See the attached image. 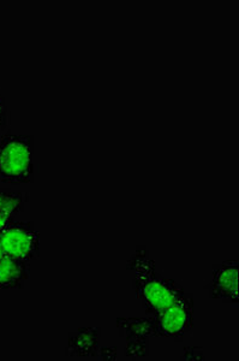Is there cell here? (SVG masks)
<instances>
[{"mask_svg":"<svg viewBox=\"0 0 239 361\" xmlns=\"http://www.w3.org/2000/svg\"><path fill=\"white\" fill-rule=\"evenodd\" d=\"M125 269L134 272L132 289L148 316H155L186 293L181 284L157 272L155 260L149 255L147 247H136Z\"/></svg>","mask_w":239,"mask_h":361,"instance_id":"1","label":"cell"},{"mask_svg":"<svg viewBox=\"0 0 239 361\" xmlns=\"http://www.w3.org/2000/svg\"><path fill=\"white\" fill-rule=\"evenodd\" d=\"M35 173L34 136L5 133L0 139V180L11 185H30Z\"/></svg>","mask_w":239,"mask_h":361,"instance_id":"2","label":"cell"},{"mask_svg":"<svg viewBox=\"0 0 239 361\" xmlns=\"http://www.w3.org/2000/svg\"><path fill=\"white\" fill-rule=\"evenodd\" d=\"M194 295L186 293L169 307L152 316L157 337L183 341L194 329Z\"/></svg>","mask_w":239,"mask_h":361,"instance_id":"3","label":"cell"},{"mask_svg":"<svg viewBox=\"0 0 239 361\" xmlns=\"http://www.w3.org/2000/svg\"><path fill=\"white\" fill-rule=\"evenodd\" d=\"M3 255L33 263L40 258V233L32 221H15L0 234Z\"/></svg>","mask_w":239,"mask_h":361,"instance_id":"4","label":"cell"},{"mask_svg":"<svg viewBox=\"0 0 239 361\" xmlns=\"http://www.w3.org/2000/svg\"><path fill=\"white\" fill-rule=\"evenodd\" d=\"M239 263L237 259L224 260L212 269V279L206 289L210 299L219 300L224 304L238 307Z\"/></svg>","mask_w":239,"mask_h":361,"instance_id":"5","label":"cell"},{"mask_svg":"<svg viewBox=\"0 0 239 361\" xmlns=\"http://www.w3.org/2000/svg\"><path fill=\"white\" fill-rule=\"evenodd\" d=\"M101 340V329L95 326L79 328L69 334L65 348L66 357H98Z\"/></svg>","mask_w":239,"mask_h":361,"instance_id":"6","label":"cell"},{"mask_svg":"<svg viewBox=\"0 0 239 361\" xmlns=\"http://www.w3.org/2000/svg\"><path fill=\"white\" fill-rule=\"evenodd\" d=\"M30 263L3 255L0 258V289H23L30 279Z\"/></svg>","mask_w":239,"mask_h":361,"instance_id":"7","label":"cell"},{"mask_svg":"<svg viewBox=\"0 0 239 361\" xmlns=\"http://www.w3.org/2000/svg\"><path fill=\"white\" fill-rule=\"evenodd\" d=\"M30 195L20 190L0 188V234L25 212Z\"/></svg>","mask_w":239,"mask_h":361,"instance_id":"8","label":"cell"},{"mask_svg":"<svg viewBox=\"0 0 239 361\" xmlns=\"http://www.w3.org/2000/svg\"><path fill=\"white\" fill-rule=\"evenodd\" d=\"M117 328L124 338L129 337H157L152 316L146 318H117Z\"/></svg>","mask_w":239,"mask_h":361,"instance_id":"9","label":"cell"},{"mask_svg":"<svg viewBox=\"0 0 239 361\" xmlns=\"http://www.w3.org/2000/svg\"><path fill=\"white\" fill-rule=\"evenodd\" d=\"M127 345L124 349L125 357L140 359L149 355V338L146 337H129L125 338Z\"/></svg>","mask_w":239,"mask_h":361,"instance_id":"10","label":"cell"},{"mask_svg":"<svg viewBox=\"0 0 239 361\" xmlns=\"http://www.w3.org/2000/svg\"><path fill=\"white\" fill-rule=\"evenodd\" d=\"M10 127V110L4 95L0 94V133L5 134Z\"/></svg>","mask_w":239,"mask_h":361,"instance_id":"11","label":"cell"},{"mask_svg":"<svg viewBox=\"0 0 239 361\" xmlns=\"http://www.w3.org/2000/svg\"><path fill=\"white\" fill-rule=\"evenodd\" d=\"M205 354L201 347H186L181 360H205Z\"/></svg>","mask_w":239,"mask_h":361,"instance_id":"12","label":"cell"},{"mask_svg":"<svg viewBox=\"0 0 239 361\" xmlns=\"http://www.w3.org/2000/svg\"><path fill=\"white\" fill-rule=\"evenodd\" d=\"M98 355L103 360H115L117 359V348L116 347H103L99 349Z\"/></svg>","mask_w":239,"mask_h":361,"instance_id":"13","label":"cell"},{"mask_svg":"<svg viewBox=\"0 0 239 361\" xmlns=\"http://www.w3.org/2000/svg\"><path fill=\"white\" fill-rule=\"evenodd\" d=\"M3 257V252H1V248H0V258Z\"/></svg>","mask_w":239,"mask_h":361,"instance_id":"14","label":"cell"},{"mask_svg":"<svg viewBox=\"0 0 239 361\" xmlns=\"http://www.w3.org/2000/svg\"><path fill=\"white\" fill-rule=\"evenodd\" d=\"M4 135V134H1V133H0V139H1V136Z\"/></svg>","mask_w":239,"mask_h":361,"instance_id":"15","label":"cell"}]
</instances>
